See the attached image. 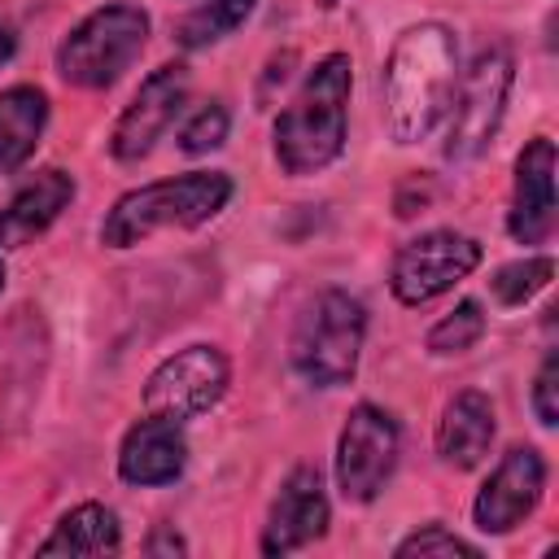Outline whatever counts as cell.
Listing matches in <instances>:
<instances>
[{
	"label": "cell",
	"instance_id": "obj_26",
	"mask_svg": "<svg viewBox=\"0 0 559 559\" xmlns=\"http://www.w3.org/2000/svg\"><path fill=\"white\" fill-rule=\"evenodd\" d=\"M4 275H9V271H4V258H0V293H4Z\"/></svg>",
	"mask_w": 559,
	"mask_h": 559
},
{
	"label": "cell",
	"instance_id": "obj_15",
	"mask_svg": "<svg viewBox=\"0 0 559 559\" xmlns=\"http://www.w3.org/2000/svg\"><path fill=\"white\" fill-rule=\"evenodd\" d=\"M70 201H74V179L66 170H57V166L39 170L0 210V249H17V245L35 240L39 231H48Z\"/></svg>",
	"mask_w": 559,
	"mask_h": 559
},
{
	"label": "cell",
	"instance_id": "obj_22",
	"mask_svg": "<svg viewBox=\"0 0 559 559\" xmlns=\"http://www.w3.org/2000/svg\"><path fill=\"white\" fill-rule=\"evenodd\" d=\"M227 109H223V100H205L188 122H183V131H179V148L183 153H210V148H218L223 140H227Z\"/></svg>",
	"mask_w": 559,
	"mask_h": 559
},
{
	"label": "cell",
	"instance_id": "obj_1",
	"mask_svg": "<svg viewBox=\"0 0 559 559\" xmlns=\"http://www.w3.org/2000/svg\"><path fill=\"white\" fill-rule=\"evenodd\" d=\"M459 83V39L441 22H419L397 35L384 61V122L397 144L424 140L450 109Z\"/></svg>",
	"mask_w": 559,
	"mask_h": 559
},
{
	"label": "cell",
	"instance_id": "obj_4",
	"mask_svg": "<svg viewBox=\"0 0 559 559\" xmlns=\"http://www.w3.org/2000/svg\"><path fill=\"white\" fill-rule=\"evenodd\" d=\"M362 332H367V310H362L358 297H349L341 288L319 293L293 328V367H297V376L310 380L314 389L349 384V376L358 367Z\"/></svg>",
	"mask_w": 559,
	"mask_h": 559
},
{
	"label": "cell",
	"instance_id": "obj_21",
	"mask_svg": "<svg viewBox=\"0 0 559 559\" xmlns=\"http://www.w3.org/2000/svg\"><path fill=\"white\" fill-rule=\"evenodd\" d=\"M480 336H485V314H480V306H476V301H459L445 319L432 323L428 349H432V354H463V349H472Z\"/></svg>",
	"mask_w": 559,
	"mask_h": 559
},
{
	"label": "cell",
	"instance_id": "obj_6",
	"mask_svg": "<svg viewBox=\"0 0 559 559\" xmlns=\"http://www.w3.org/2000/svg\"><path fill=\"white\" fill-rule=\"evenodd\" d=\"M511 79H515V61L507 44L480 48L476 61L467 66L459 96H450V122H445V157L450 162H472L489 148V140L498 135L507 96H511Z\"/></svg>",
	"mask_w": 559,
	"mask_h": 559
},
{
	"label": "cell",
	"instance_id": "obj_10",
	"mask_svg": "<svg viewBox=\"0 0 559 559\" xmlns=\"http://www.w3.org/2000/svg\"><path fill=\"white\" fill-rule=\"evenodd\" d=\"M546 489V459L533 445H515L502 454V463L493 467V476L480 485L476 493V528L480 533H511L524 515H533V507L542 502Z\"/></svg>",
	"mask_w": 559,
	"mask_h": 559
},
{
	"label": "cell",
	"instance_id": "obj_20",
	"mask_svg": "<svg viewBox=\"0 0 559 559\" xmlns=\"http://www.w3.org/2000/svg\"><path fill=\"white\" fill-rule=\"evenodd\" d=\"M550 275H555V262L550 258H520V262H507L489 280V288H493V297L502 306H524L528 297H537L550 284Z\"/></svg>",
	"mask_w": 559,
	"mask_h": 559
},
{
	"label": "cell",
	"instance_id": "obj_13",
	"mask_svg": "<svg viewBox=\"0 0 559 559\" xmlns=\"http://www.w3.org/2000/svg\"><path fill=\"white\" fill-rule=\"evenodd\" d=\"M323 528H328L323 480H319L314 467H297L280 485V498L271 502V515H266V528H262V555L301 550L306 542L323 537Z\"/></svg>",
	"mask_w": 559,
	"mask_h": 559
},
{
	"label": "cell",
	"instance_id": "obj_8",
	"mask_svg": "<svg viewBox=\"0 0 559 559\" xmlns=\"http://www.w3.org/2000/svg\"><path fill=\"white\" fill-rule=\"evenodd\" d=\"M227 380H231V367L218 345H188L148 376L144 411L183 424V419L210 411L227 393Z\"/></svg>",
	"mask_w": 559,
	"mask_h": 559
},
{
	"label": "cell",
	"instance_id": "obj_23",
	"mask_svg": "<svg viewBox=\"0 0 559 559\" xmlns=\"http://www.w3.org/2000/svg\"><path fill=\"white\" fill-rule=\"evenodd\" d=\"M397 559H411V555H463V559H476L480 550L472 546V542H463V537H454V533H445L441 524H428L424 533H411L406 542H397V550H393Z\"/></svg>",
	"mask_w": 559,
	"mask_h": 559
},
{
	"label": "cell",
	"instance_id": "obj_7",
	"mask_svg": "<svg viewBox=\"0 0 559 559\" xmlns=\"http://www.w3.org/2000/svg\"><path fill=\"white\" fill-rule=\"evenodd\" d=\"M480 266V245L463 231H424L406 240L393 258L389 288L402 306H424L441 293H450L459 280H467Z\"/></svg>",
	"mask_w": 559,
	"mask_h": 559
},
{
	"label": "cell",
	"instance_id": "obj_3",
	"mask_svg": "<svg viewBox=\"0 0 559 559\" xmlns=\"http://www.w3.org/2000/svg\"><path fill=\"white\" fill-rule=\"evenodd\" d=\"M231 201V179L223 170H192L179 179L144 183L114 201L100 223V240L109 249H131L166 227H201Z\"/></svg>",
	"mask_w": 559,
	"mask_h": 559
},
{
	"label": "cell",
	"instance_id": "obj_12",
	"mask_svg": "<svg viewBox=\"0 0 559 559\" xmlns=\"http://www.w3.org/2000/svg\"><path fill=\"white\" fill-rule=\"evenodd\" d=\"M507 231L520 245H542L555 231V140L537 135L515 157V188Z\"/></svg>",
	"mask_w": 559,
	"mask_h": 559
},
{
	"label": "cell",
	"instance_id": "obj_16",
	"mask_svg": "<svg viewBox=\"0 0 559 559\" xmlns=\"http://www.w3.org/2000/svg\"><path fill=\"white\" fill-rule=\"evenodd\" d=\"M493 441V406L485 393L463 389L459 397H450V406L441 411L437 424V454L450 467H476L489 454Z\"/></svg>",
	"mask_w": 559,
	"mask_h": 559
},
{
	"label": "cell",
	"instance_id": "obj_18",
	"mask_svg": "<svg viewBox=\"0 0 559 559\" xmlns=\"http://www.w3.org/2000/svg\"><path fill=\"white\" fill-rule=\"evenodd\" d=\"M118 550V520L100 502H83L66 511L39 555H114Z\"/></svg>",
	"mask_w": 559,
	"mask_h": 559
},
{
	"label": "cell",
	"instance_id": "obj_24",
	"mask_svg": "<svg viewBox=\"0 0 559 559\" xmlns=\"http://www.w3.org/2000/svg\"><path fill=\"white\" fill-rule=\"evenodd\" d=\"M555 393H559V354H546V362H542V371H537V384H533V411H537V419H542L546 428L559 424V402H555Z\"/></svg>",
	"mask_w": 559,
	"mask_h": 559
},
{
	"label": "cell",
	"instance_id": "obj_14",
	"mask_svg": "<svg viewBox=\"0 0 559 559\" xmlns=\"http://www.w3.org/2000/svg\"><path fill=\"white\" fill-rule=\"evenodd\" d=\"M188 463V441L175 419L148 415L127 428L118 450V476L127 485H170Z\"/></svg>",
	"mask_w": 559,
	"mask_h": 559
},
{
	"label": "cell",
	"instance_id": "obj_5",
	"mask_svg": "<svg viewBox=\"0 0 559 559\" xmlns=\"http://www.w3.org/2000/svg\"><path fill=\"white\" fill-rule=\"evenodd\" d=\"M148 13L135 4H105L87 13L57 48V74L74 87H109L144 48Z\"/></svg>",
	"mask_w": 559,
	"mask_h": 559
},
{
	"label": "cell",
	"instance_id": "obj_9",
	"mask_svg": "<svg viewBox=\"0 0 559 559\" xmlns=\"http://www.w3.org/2000/svg\"><path fill=\"white\" fill-rule=\"evenodd\" d=\"M397 463V424L389 411L358 402L336 441V485L345 502H371Z\"/></svg>",
	"mask_w": 559,
	"mask_h": 559
},
{
	"label": "cell",
	"instance_id": "obj_27",
	"mask_svg": "<svg viewBox=\"0 0 559 559\" xmlns=\"http://www.w3.org/2000/svg\"><path fill=\"white\" fill-rule=\"evenodd\" d=\"M319 4H323V9H332V4H336V0H319Z\"/></svg>",
	"mask_w": 559,
	"mask_h": 559
},
{
	"label": "cell",
	"instance_id": "obj_11",
	"mask_svg": "<svg viewBox=\"0 0 559 559\" xmlns=\"http://www.w3.org/2000/svg\"><path fill=\"white\" fill-rule=\"evenodd\" d=\"M183 96H188V70H183L179 61L153 70V74L140 83L135 100L122 109L118 127H114V140H109L114 157H118V162H140V157L162 140V131L175 122Z\"/></svg>",
	"mask_w": 559,
	"mask_h": 559
},
{
	"label": "cell",
	"instance_id": "obj_25",
	"mask_svg": "<svg viewBox=\"0 0 559 559\" xmlns=\"http://www.w3.org/2000/svg\"><path fill=\"white\" fill-rule=\"evenodd\" d=\"M13 48H17V39H13V31H9V22H0V66L13 57Z\"/></svg>",
	"mask_w": 559,
	"mask_h": 559
},
{
	"label": "cell",
	"instance_id": "obj_19",
	"mask_svg": "<svg viewBox=\"0 0 559 559\" xmlns=\"http://www.w3.org/2000/svg\"><path fill=\"white\" fill-rule=\"evenodd\" d=\"M249 13H253V0H210V4H197L192 13L179 17L175 39H179L183 48L218 44V39H227Z\"/></svg>",
	"mask_w": 559,
	"mask_h": 559
},
{
	"label": "cell",
	"instance_id": "obj_17",
	"mask_svg": "<svg viewBox=\"0 0 559 559\" xmlns=\"http://www.w3.org/2000/svg\"><path fill=\"white\" fill-rule=\"evenodd\" d=\"M44 122H48V96L39 87L17 83L0 92V175L17 170L35 153Z\"/></svg>",
	"mask_w": 559,
	"mask_h": 559
},
{
	"label": "cell",
	"instance_id": "obj_2",
	"mask_svg": "<svg viewBox=\"0 0 559 559\" xmlns=\"http://www.w3.org/2000/svg\"><path fill=\"white\" fill-rule=\"evenodd\" d=\"M349 57L328 52L306 83L297 87L293 105L275 118V157L288 175H314L332 166L345 148V105H349Z\"/></svg>",
	"mask_w": 559,
	"mask_h": 559
}]
</instances>
